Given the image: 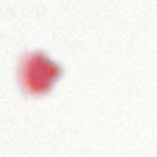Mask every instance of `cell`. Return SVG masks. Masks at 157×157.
I'll return each instance as SVG.
<instances>
[{"label": "cell", "instance_id": "obj_1", "mask_svg": "<svg viewBox=\"0 0 157 157\" xmlns=\"http://www.w3.org/2000/svg\"><path fill=\"white\" fill-rule=\"evenodd\" d=\"M63 75V66L42 49L22 53L17 65L20 88L31 96L48 93Z\"/></svg>", "mask_w": 157, "mask_h": 157}]
</instances>
